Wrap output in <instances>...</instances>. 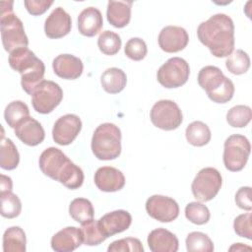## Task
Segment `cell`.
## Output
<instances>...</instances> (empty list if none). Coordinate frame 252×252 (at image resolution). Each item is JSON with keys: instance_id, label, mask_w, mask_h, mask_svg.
Masks as SVG:
<instances>
[{"instance_id": "4fadbf2b", "label": "cell", "mask_w": 252, "mask_h": 252, "mask_svg": "<svg viewBox=\"0 0 252 252\" xmlns=\"http://www.w3.org/2000/svg\"><path fill=\"white\" fill-rule=\"evenodd\" d=\"M158 45L167 53H175L183 50L188 42L189 35L185 29L177 26H166L158 34Z\"/></svg>"}, {"instance_id": "9c48e42d", "label": "cell", "mask_w": 252, "mask_h": 252, "mask_svg": "<svg viewBox=\"0 0 252 252\" xmlns=\"http://www.w3.org/2000/svg\"><path fill=\"white\" fill-rule=\"evenodd\" d=\"M189 75L190 67L187 61L180 57H172L159 67L157 78L162 87L173 89L183 86L188 81Z\"/></svg>"}, {"instance_id": "484cf974", "label": "cell", "mask_w": 252, "mask_h": 252, "mask_svg": "<svg viewBox=\"0 0 252 252\" xmlns=\"http://www.w3.org/2000/svg\"><path fill=\"white\" fill-rule=\"evenodd\" d=\"M185 136L188 143L192 146L203 147L210 142L212 134L207 124L202 121H194L187 126Z\"/></svg>"}, {"instance_id": "83f0119b", "label": "cell", "mask_w": 252, "mask_h": 252, "mask_svg": "<svg viewBox=\"0 0 252 252\" xmlns=\"http://www.w3.org/2000/svg\"><path fill=\"white\" fill-rule=\"evenodd\" d=\"M20 162L19 152L9 138L2 137L0 150V166L6 170L15 169Z\"/></svg>"}, {"instance_id": "603a6c76", "label": "cell", "mask_w": 252, "mask_h": 252, "mask_svg": "<svg viewBox=\"0 0 252 252\" xmlns=\"http://www.w3.org/2000/svg\"><path fill=\"white\" fill-rule=\"evenodd\" d=\"M8 61L13 70L23 75L24 73L32 69L40 61V59L37 58L28 47H21L10 53Z\"/></svg>"}, {"instance_id": "52a82bcc", "label": "cell", "mask_w": 252, "mask_h": 252, "mask_svg": "<svg viewBox=\"0 0 252 252\" xmlns=\"http://www.w3.org/2000/svg\"><path fill=\"white\" fill-rule=\"evenodd\" d=\"M63 98V91L60 86L49 80L41 81L32 94L33 109L41 114H48L57 107Z\"/></svg>"}, {"instance_id": "f546056e", "label": "cell", "mask_w": 252, "mask_h": 252, "mask_svg": "<svg viewBox=\"0 0 252 252\" xmlns=\"http://www.w3.org/2000/svg\"><path fill=\"white\" fill-rule=\"evenodd\" d=\"M80 229L83 236V243L88 246L99 245L107 238L101 232L98 225V220L94 219L82 223Z\"/></svg>"}, {"instance_id": "277c9868", "label": "cell", "mask_w": 252, "mask_h": 252, "mask_svg": "<svg viewBox=\"0 0 252 252\" xmlns=\"http://www.w3.org/2000/svg\"><path fill=\"white\" fill-rule=\"evenodd\" d=\"M198 84L205 90L208 97L216 103H226L234 94V85L216 66H205L198 74Z\"/></svg>"}, {"instance_id": "9a60e30c", "label": "cell", "mask_w": 252, "mask_h": 252, "mask_svg": "<svg viewBox=\"0 0 252 252\" xmlns=\"http://www.w3.org/2000/svg\"><path fill=\"white\" fill-rule=\"evenodd\" d=\"M131 222L132 217L130 213L125 210H116L107 213L98 220L99 228L106 237L127 230Z\"/></svg>"}, {"instance_id": "ab89813d", "label": "cell", "mask_w": 252, "mask_h": 252, "mask_svg": "<svg viewBox=\"0 0 252 252\" xmlns=\"http://www.w3.org/2000/svg\"><path fill=\"white\" fill-rule=\"evenodd\" d=\"M252 215L250 213L239 215L235 218L233 222V228L235 233L240 237H245L249 240L252 239Z\"/></svg>"}, {"instance_id": "e575fe53", "label": "cell", "mask_w": 252, "mask_h": 252, "mask_svg": "<svg viewBox=\"0 0 252 252\" xmlns=\"http://www.w3.org/2000/svg\"><path fill=\"white\" fill-rule=\"evenodd\" d=\"M252 118V110L248 105H235L226 113L227 123L234 128H243L248 125Z\"/></svg>"}, {"instance_id": "f1b7e54d", "label": "cell", "mask_w": 252, "mask_h": 252, "mask_svg": "<svg viewBox=\"0 0 252 252\" xmlns=\"http://www.w3.org/2000/svg\"><path fill=\"white\" fill-rule=\"evenodd\" d=\"M30 116L28 105L22 100L11 101L5 108L4 118L6 123L15 129L21 122Z\"/></svg>"}, {"instance_id": "836d02e7", "label": "cell", "mask_w": 252, "mask_h": 252, "mask_svg": "<svg viewBox=\"0 0 252 252\" xmlns=\"http://www.w3.org/2000/svg\"><path fill=\"white\" fill-rule=\"evenodd\" d=\"M1 215L6 219H14L21 214L22 203L19 197L12 191L0 192Z\"/></svg>"}, {"instance_id": "6da1fadb", "label": "cell", "mask_w": 252, "mask_h": 252, "mask_svg": "<svg viewBox=\"0 0 252 252\" xmlns=\"http://www.w3.org/2000/svg\"><path fill=\"white\" fill-rule=\"evenodd\" d=\"M197 35L215 57H226L234 49V24L225 14H216L202 22L197 29Z\"/></svg>"}, {"instance_id": "2e32d148", "label": "cell", "mask_w": 252, "mask_h": 252, "mask_svg": "<svg viewBox=\"0 0 252 252\" xmlns=\"http://www.w3.org/2000/svg\"><path fill=\"white\" fill-rule=\"evenodd\" d=\"M94 184L103 192H116L125 185L123 173L112 166L99 167L94 173Z\"/></svg>"}, {"instance_id": "ee69618b", "label": "cell", "mask_w": 252, "mask_h": 252, "mask_svg": "<svg viewBox=\"0 0 252 252\" xmlns=\"http://www.w3.org/2000/svg\"><path fill=\"white\" fill-rule=\"evenodd\" d=\"M251 250V247L249 246H246L244 245L243 243H235L233 244L230 248H229V251H233V250H236V251H240V250Z\"/></svg>"}, {"instance_id": "ffe728a7", "label": "cell", "mask_w": 252, "mask_h": 252, "mask_svg": "<svg viewBox=\"0 0 252 252\" xmlns=\"http://www.w3.org/2000/svg\"><path fill=\"white\" fill-rule=\"evenodd\" d=\"M148 245L153 252H176L179 242L175 234L165 228L159 227L149 233Z\"/></svg>"}, {"instance_id": "8d00e7d4", "label": "cell", "mask_w": 252, "mask_h": 252, "mask_svg": "<svg viewBox=\"0 0 252 252\" xmlns=\"http://www.w3.org/2000/svg\"><path fill=\"white\" fill-rule=\"evenodd\" d=\"M185 217L192 223L202 225L209 221L211 214L206 205L200 202H191L185 207Z\"/></svg>"}, {"instance_id": "30bf717a", "label": "cell", "mask_w": 252, "mask_h": 252, "mask_svg": "<svg viewBox=\"0 0 252 252\" xmlns=\"http://www.w3.org/2000/svg\"><path fill=\"white\" fill-rule=\"evenodd\" d=\"M150 117L156 127L165 131L178 128L183 120L179 106L170 99H161L156 102L151 109Z\"/></svg>"}, {"instance_id": "f35d334b", "label": "cell", "mask_w": 252, "mask_h": 252, "mask_svg": "<svg viewBox=\"0 0 252 252\" xmlns=\"http://www.w3.org/2000/svg\"><path fill=\"white\" fill-rule=\"evenodd\" d=\"M108 252H144V247L138 238L127 237L113 241L107 248Z\"/></svg>"}, {"instance_id": "5bb4252c", "label": "cell", "mask_w": 252, "mask_h": 252, "mask_svg": "<svg viewBox=\"0 0 252 252\" xmlns=\"http://www.w3.org/2000/svg\"><path fill=\"white\" fill-rule=\"evenodd\" d=\"M71 16L61 7L55 8L44 23V32L49 38H61L71 32Z\"/></svg>"}, {"instance_id": "b9f144b4", "label": "cell", "mask_w": 252, "mask_h": 252, "mask_svg": "<svg viewBox=\"0 0 252 252\" xmlns=\"http://www.w3.org/2000/svg\"><path fill=\"white\" fill-rule=\"evenodd\" d=\"M236 205L245 211H251L252 201H251V188L249 186L241 187L237 190L235 194Z\"/></svg>"}, {"instance_id": "ba28073f", "label": "cell", "mask_w": 252, "mask_h": 252, "mask_svg": "<svg viewBox=\"0 0 252 252\" xmlns=\"http://www.w3.org/2000/svg\"><path fill=\"white\" fill-rule=\"evenodd\" d=\"M222 183L220 171L214 167L202 168L195 176L191 189L193 196L200 202H208L219 193Z\"/></svg>"}, {"instance_id": "d6986e66", "label": "cell", "mask_w": 252, "mask_h": 252, "mask_svg": "<svg viewBox=\"0 0 252 252\" xmlns=\"http://www.w3.org/2000/svg\"><path fill=\"white\" fill-rule=\"evenodd\" d=\"M16 136L26 145L34 147L39 145L45 137L44 129L34 118L29 116L15 129Z\"/></svg>"}, {"instance_id": "7c38bea8", "label": "cell", "mask_w": 252, "mask_h": 252, "mask_svg": "<svg viewBox=\"0 0 252 252\" xmlns=\"http://www.w3.org/2000/svg\"><path fill=\"white\" fill-rule=\"evenodd\" d=\"M82 121L76 114H66L57 119L53 125L52 138L60 146L70 145L79 135Z\"/></svg>"}, {"instance_id": "8992f818", "label": "cell", "mask_w": 252, "mask_h": 252, "mask_svg": "<svg viewBox=\"0 0 252 252\" xmlns=\"http://www.w3.org/2000/svg\"><path fill=\"white\" fill-rule=\"evenodd\" d=\"M251 152L249 140L239 134L230 135L223 145V163L229 171H240L246 165Z\"/></svg>"}, {"instance_id": "5b68a950", "label": "cell", "mask_w": 252, "mask_h": 252, "mask_svg": "<svg viewBox=\"0 0 252 252\" xmlns=\"http://www.w3.org/2000/svg\"><path fill=\"white\" fill-rule=\"evenodd\" d=\"M92 151L100 160L117 158L121 154V131L113 123H102L96 127L92 138Z\"/></svg>"}, {"instance_id": "4316f807", "label": "cell", "mask_w": 252, "mask_h": 252, "mask_svg": "<svg viewBox=\"0 0 252 252\" xmlns=\"http://www.w3.org/2000/svg\"><path fill=\"white\" fill-rule=\"evenodd\" d=\"M69 214L75 221L82 224L94 219V210L90 200L86 198H76L70 203Z\"/></svg>"}, {"instance_id": "44dd1931", "label": "cell", "mask_w": 252, "mask_h": 252, "mask_svg": "<svg viewBox=\"0 0 252 252\" xmlns=\"http://www.w3.org/2000/svg\"><path fill=\"white\" fill-rule=\"evenodd\" d=\"M103 20L100 11L94 7L84 9L78 17L79 32L85 36H94L102 29Z\"/></svg>"}, {"instance_id": "ac0fdd59", "label": "cell", "mask_w": 252, "mask_h": 252, "mask_svg": "<svg viewBox=\"0 0 252 252\" xmlns=\"http://www.w3.org/2000/svg\"><path fill=\"white\" fill-rule=\"evenodd\" d=\"M83 243L81 229L75 226H67L51 238V248L57 252H71Z\"/></svg>"}, {"instance_id": "3957f363", "label": "cell", "mask_w": 252, "mask_h": 252, "mask_svg": "<svg viewBox=\"0 0 252 252\" xmlns=\"http://www.w3.org/2000/svg\"><path fill=\"white\" fill-rule=\"evenodd\" d=\"M13 1L0 2V27L4 49L11 53L14 50L27 47L28 36L22 21L13 12Z\"/></svg>"}, {"instance_id": "d6a6232c", "label": "cell", "mask_w": 252, "mask_h": 252, "mask_svg": "<svg viewBox=\"0 0 252 252\" xmlns=\"http://www.w3.org/2000/svg\"><path fill=\"white\" fill-rule=\"evenodd\" d=\"M186 249L188 252H213L214 243L211 238L200 231L190 232L186 237Z\"/></svg>"}, {"instance_id": "60d3db41", "label": "cell", "mask_w": 252, "mask_h": 252, "mask_svg": "<svg viewBox=\"0 0 252 252\" xmlns=\"http://www.w3.org/2000/svg\"><path fill=\"white\" fill-rule=\"evenodd\" d=\"M27 11L32 16H39L45 13L53 4V1L47 0H28L24 2Z\"/></svg>"}, {"instance_id": "e0dca14e", "label": "cell", "mask_w": 252, "mask_h": 252, "mask_svg": "<svg viewBox=\"0 0 252 252\" xmlns=\"http://www.w3.org/2000/svg\"><path fill=\"white\" fill-rule=\"evenodd\" d=\"M54 73L65 80L78 79L84 69L82 60L72 54H60L52 62Z\"/></svg>"}, {"instance_id": "74e56055", "label": "cell", "mask_w": 252, "mask_h": 252, "mask_svg": "<svg viewBox=\"0 0 252 252\" xmlns=\"http://www.w3.org/2000/svg\"><path fill=\"white\" fill-rule=\"evenodd\" d=\"M126 56L134 61H140L144 59L148 53L146 42L140 37L130 38L124 47Z\"/></svg>"}, {"instance_id": "7bdbcfd3", "label": "cell", "mask_w": 252, "mask_h": 252, "mask_svg": "<svg viewBox=\"0 0 252 252\" xmlns=\"http://www.w3.org/2000/svg\"><path fill=\"white\" fill-rule=\"evenodd\" d=\"M12 187H13V182L12 179L4 174H1V180H0V189L1 192L4 191H12Z\"/></svg>"}, {"instance_id": "4dcf8cb0", "label": "cell", "mask_w": 252, "mask_h": 252, "mask_svg": "<svg viewBox=\"0 0 252 252\" xmlns=\"http://www.w3.org/2000/svg\"><path fill=\"white\" fill-rule=\"evenodd\" d=\"M225 67L233 75L245 74L250 67V58L242 49H236L227 56Z\"/></svg>"}, {"instance_id": "7a4b0ae2", "label": "cell", "mask_w": 252, "mask_h": 252, "mask_svg": "<svg viewBox=\"0 0 252 252\" xmlns=\"http://www.w3.org/2000/svg\"><path fill=\"white\" fill-rule=\"evenodd\" d=\"M39 168L42 173L65 187L74 190L83 185L84 172L59 149L50 147L39 157Z\"/></svg>"}, {"instance_id": "d4e9b609", "label": "cell", "mask_w": 252, "mask_h": 252, "mask_svg": "<svg viewBox=\"0 0 252 252\" xmlns=\"http://www.w3.org/2000/svg\"><path fill=\"white\" fill-rule=\"evenodd\" d=\"M26 244V233L20 226H11L5 230L3 235L4 252H25Z\"/></svg>"}, {"instance_id": "7402d4cb", "label": "cell", "mask_w": 252, "mask_h": 252, "mask_svg": "<svg viewBox=\"0 0 252 252\" xmlns=\"http://www.w3.org/2000/svg\"><path fill=\"white\" fill-rule=\"evenodd\" d=\"M132 4V1H109L106 10L108 23L118 29L126 27L131 19Z\"/></svg>"}, {"instance_id": "d590c367", "label": "cell", "mask_w": 252, "mask_h": 252, "mask_svg": "<svg viewBox=\"0 0 252 252\" xmlns=\"http://www.w3.org/2000/svg\"><path fill=\"white\" fill-rule=\"evenodd\" d=\"M121 38L118 33L111 31L102 32L97 38V46L105 55H115L121 48Z\"/></svg>"}, {"instance_id": "cb8c5ba5", "label": "cell", "mask_w": 252, "mask_h": 252, "mask_svg": "<svg viewBox=\"0 0 252 252\" xmlns=\"http://www.w3.org/2000/svg\"><path fill=\"white\" fill-rule=\"evenodd\" d=\"M127 83V77L123 70L112 67L106 69L100 77V84L103 90L108 94H118L124 90Z\"/></svg>"}, {"instance_id": "1f68e13d", "label": "cell", "mask_w": 252, "mask_h": 252, "mask_svg": "<svg viewBox=\"0 0 252 252\" xmlns=\"http://www.w3.org/2000/svg\"><path fill=\"white\" fill-rule=\"evenodd\" d=\"M45 72V66L40 60L32 69L24 73L21 79V85L23 90L30 95L32 94L36 86L43 81V76Z\"/></svg>"}, {"instance_id": "8fae6325", "label": "cell", "mask_w": 252, "mask_h": 252, "mask_svg": "<svg viewBox=\"0 0 252 252\" xmlns=\"http://www.w3.org/2000/svg\"><path fill=\"white\" fill-rule=\"evenodd\" d=\"M146 211L151 218L160 222H170L178 217L179 206L170 197L153 195L146 202Z\"/></svg>"}]
</instances>
